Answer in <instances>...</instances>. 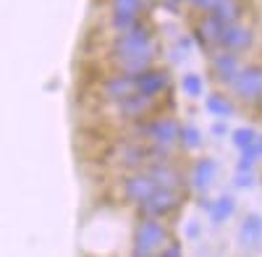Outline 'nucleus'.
<instances>
[{"mask_svg":"<svg viewBox=\"0 0 262 257\" xmlns=\"http://www.w3.org/2000/svg\"><path fill=\"white\" fill-rule=\"evenodd\" d=\"M257 128L254 126H238V128H233L231 132V142H233V147L236 149H244V147H249L254 139H257Z\"/></svg>","mask_w":262,"mask_h":257,"instance_id":"obj_22","label":"nucleus"},{"mask_svg":"<svg viewBox=\"0 0 262 257\" xmlns=\"http://www.w3.org/2000/svg\"><path fill=\"white\" fill-rule=\"evenodd\" d=\"M205 111L215 118H233L236 113V105L231 102V97L221 95V92H212L205 97Z\"/></svg>","mask_w":262,"mask_h":257,"instance_id":"obj_19","label":"nucleus"},{"mask_svg":"<svg viewBox=\"0 0 262 257\" xmlns=\"http://www.w3.org/2000/svg\"><path fill=\"white\" fill-rule=\"evenodd\" d=\"M144 8H147L144 0H111V8H107V27L113 32H123L126 27H131L144 13Z\"/></svg>","mask_w":262,"mask_h":257,"instance_id":"obj_9","label":"nucleus"},{"mask_svg":"<svg viewBox=\"0 0 262 257\" xmlns=\"http://www.w3.org/2000/svg\"><path fill=\"white\" fill-rule=\"evenodd\" d=\"M170 87H173V79H170V71H168V69L149 66V69H144L142 74L134 76V90L142 92V95H149V97H158V100H160Z\"/></svg>","mask_w":262,"mask_h":257,"instance_id":"obj_10","label":"nucleus"},{"mask_svg":"<svg viewBox=\"0 0 262 257\" xmlns=\"http://www.w3.org/2000/svg\"><path fill=\"white\" fill-rule=\"evenodd\" d=\"M254 108H257V111H259V113H262V100H259V102H257V105H254Z\"/></svg>","mask_w":262,"mask_h":257,"instance_id":"obj_31","label":"nucleus"},{"mask_svg":"<svg viewBox=\"0 0 262 257\" xmlns=\"http://www.w3.org/2000/svg\"><path fill=\"white\" fill-rule=\"evenodd\" d=\"M144 3H147V6H149V3H158V0H144Z\"/></svg>","mask_w":262,"mask_h":257,"instance_id":"obj_32","label":"nucleus"},{"mask_svg":"<svg viewBox=\"0 0 262 257\" xmlns=\"http://www.w3.org/2000/svg\"><path fill=\"white\" fill-rule=\"evenodd\" d=\"M181 3H186V0H165V8H170V11H179V6Z\"/></svg>","mask_w":262,"mask_h":257,"instance_id":"obj_28","label":"nucleus"},{"mask_svg":"<svg viewBox=\"0 0 262 257\" xmlns=\"http://www.w3.org/2000/svg\"><path fill=\"white\" fill-rule=\"evenodd\" d=\"M168 239H170V228L168 223H163V218H137L134 233H131V254L152 257L165 247Z\"/></svg>","mask_w":262,"mask_h":257,"instance_id":"obj_2","label":"nucleus"},{"mask_svg":"<svg viewBox=\"0 0 262 257\" xmlns=\"http://www.w3.org/2000/svg\"><path fill=\"white\" fill-rule=\"evenodd\" d=\"M152 189H155V184H152V179L144 174V168H137V170H128V174L121 179L118 195L126 205H137L149 195Z\"/></svg>","mask_w":262,"mask_h":257,"instance_id":"obj_11","label":"nucleus"},{"mask_svg":"<svg viewBox=\"0 0 262 257\" xmlns=\"http://www.w3.org/2000/svg\"><path fill=\"white\" fill-rule=\"evenodd\" d=\"M107 55H111V63L128 60V58H147L155 63L160 58V42L155 37L152 24L144 16H139L131 27H126L123 32H116V37L107 45Z\"/></svg>","mask_w":262,"mask_h":257,"instance_id":"obj_1","label":"nucleus"},{"mask_svg":"<svg viewBox=\"0 0 262 257\" xmlns=\"http://www.w3.org/2000/svg\"><path fill=\"white\" fill-rule=\"evenodd\" d=\"M144 174L152 179V184L155 186H163V189H189L186 184V174L179 168V165H173L170 163H147L144 165Z\"/></svg>","mask_w":262,"mask_h":257,"instance_id":"obj_12","label":"nucleus"},{"mask_svg":"<svg viewBox=\"0 0 262 257\" xmlns=\"http://www.w3.org/2000/svg\"><path fill=\"white\" fill-rule=\"evenodd\" d=\"M221 29H223V24H217L210 13H205L200 21H196V27H194L196 45H200L202 50H207V53L215 50L217 48V37H221Z\"/></svg>","mask_w":262,"mask_h":257,"instance_id":"obj_15","label":"nucleus"},{"mask_svg":"<svg viewBox=\"0 0 262 257\" xmlns=\"http://www.w3.org/2000/svg\"><path fill=\"white\" fill-rule=\"evenodd\" d=\"M202 142L205 139H202L200 126H194V123L181 126V132H179V147H184V149H200Z\"/></svg>","mask_w":262,"mask_h":257,"instance_id":"obj_20","label":"nucleus"},{"mask_svg":"<svg viewBox=\"0 0 262 257\" xmlns=\"http://www.w3.org/2000/svg\"><path fill=\"white\" fill-rule=\"evenodd\" d=\"M184 189H163V186H155L149 195L134 205L137 210V218H168L173 212H179L184 207Z\"/></svg>","mask_w":262,"mask_h":257,"instance_id":"obj_4","label":"nucleus"},{"mask_svg":"<svg viewBox=\"0 0 262 257\" xmlns=\"http://www.w3.org/2000/svg\"><path fill=\"white\" fill-rule=\"evenodd\" d=\"M210 132H212V137H226V134H231V128H228L226 121H215L210 126Z\"/></svg>","mask_w":262,"mask_h":257,"instance_id":"obj_27","label":"nucleus"},{"mask_svg":"<svg viewBox=\"0 0 262 257\" xmlns=\"http://www.w3.org/2000/svg\"><path fill=\"white\" fill-rule=\"evenodd\" d=\"M207 13L217 24H231V21L244 18V0H217Z\"/></svg>","mask_w":262,"mask_h":257,"instance_id":"obj_17","label":"nucleus"},{"mask_svg":"<svg viewBox=\"0 0 262 257\" xmlns=\"http://www.w3.org/2000/svg\"><path fill=\"white\" fill-rule=\"evenodd\" d=\"M184 237H186L189 242H200V239H202V226L196 223V221H186V223H184Z\"/></svg>","mask_w":262,"mask_h":257,"instance_id":"obj_24","label":"nucleus"},{"mask_svg":"<svg viewBox=\"0 0 262 257\" xmlns=\"http://www.w3.org/2000/svg\"><path fill=\"white\" fill-rule=\"evenodd\" d=\"M254 184H257L254 170H238L236 168V174H233V186L236 189H252Z\"/></svg>","mask_w":262,"mask_h":257,"instance_id":"obj_23","label":"nucleus"},{"mask_svg":"<svg viewBox=\"0 0 262 257\" xmlns=\"http://www.w3.org/2000/svg\"><path fill=\"white\" fill-rule=\"evenodd\" d=\"M186 3L194 8V11H200V13H207L215 3H217V0H186Z\"/></svg>","mask_w":262,"mask_h":257,"instance_id":"obj_26","label":"nucleus"},{"mask_svg":"<svg viewBox=\"0 0 262 257\" xmlns=\"http://www.w3.org/2000/svg\"><path fill=\"white\" fill-rule=\"evenodd\" d=\"M207 69H210V76H212L215 84L228 87V84L236 79L238 69H242V55L231 53V50H223V48H215V50H210Z\"/></svg>","mask_w":262,"mask_h":257,"instance_id":"obj_8","label":"nucleus"},{"mask_svg":"<svg viewBox=\"0 0 262 257\" xmlns=\"http://www.w3.org/2000/svg\"><path fill=\"white\" fill-rule=\"evenodd\" d=\"M179 132L181 123L173 116H158V118H144L131 126V137L137 142H152V144H168L179 147Z\"/></svg>","mask_w":262,"mask_h":257,"instance_id":"obj_3","label":"nucleus"},{"mask_svg":"<svg viewBox=\"0 0 262 257\" xmlns=\"http://www.w3.org/2000/svg\"><path fill=\"white\" fill-rule=\"evenodd\" d=\"M131 92H134V76L121 74V71L107 74L97 84V95H100L102 102H116V100H121V97H126Z\"/></svg>","mask_w":262,"mask_h":257,"instance_id":"obj_13","label":"nucleus"},{"mask_svg":"<svg viewBox=\"0 0 262 257\" xmlns=\"http://www.w3.org/2000/svg\"><path fill=\"white\" fill-rule=\"evenodd\" d=\"M111 105V111L121 118V121H128V123H137V121H144L147 116H152L158 111L160 100L158 97H149V95H142V92H131L116 102H107Z\"/></svg>","mask_w":262,"mask_h":257,"instance_id":"obj_6","label":"nucleus"},{"mask_svg":"<svg viewBox=\"0 0 262 257\" xmlns=\"http://www.w3.org/2000/svg\"><path fill=\"white\" fill-rule=\"evenodd\" d=\"M210 205H212V200H207V197H200V200H196V207H202V210H210Z\"/></svg>","mask_w":262,"mask_h":257,"instance_id":"obj_29","label":"nucleus"},{"mask_svg":"<svg viewBox=\"0 0 262 257\" xmlns=\"http://www.w3.org/2000/svg\"><path fill=\"white\" fill-rule=\"evenodd\" d=\"M179 87H181V92H184L186 97H191V100H196V97L205 95V81H202L200 74H186V76H181Z\"/></svg>","mask_w":262,"mask_h":257,"instance_id":"obj_21","label":"nucleus"},{"mask_svg":"<svg viewBox=\"0 0 262 257\" xmlns=\"http://www.w3.org/2000/svg\"><path fill=\"white\" fill-rule=\"evenodd\" d=\"M210 223L212 226H223L226 221H231L233 218V212H236V200L231 197V195H221L217 200H212V205H210Z\"/></svg>","mask_w":262,"mask_h":257,"instance_id":"obj_18","label":"nucleus"},{"mask_svg":"<svg viewBox=\"0 0 262 257\" xmlns=\"http://www.w3.org/2000/svg\"><path fill=\"white\" fill-rule=\"evenodd\" d=\"M252 45H254V29L247 24L244 18L231 21V24H223L221 37H217V48L244 55V53L252 50Z\"/></svg>","mask_w":262,"mask_h":257,"instance_id":"obj_7","label":"nucleus"},{"mask_svg":"<svg viewBox=\"0 0 262 257\" xmlns=\"http://www.w3.org/2000/svg\"><path fill=\"white\" fill-rule=\"evenodd\" d=\"M238 244L249 247V249H257L262 244V216L249 212L242 221V226H238Z\"/></svg>","mask_w":262,"mask_h":257,"instance_id":"obj_16","label":"nucleus"},{"mask_svg":"<svg viewBox=\"0 0 262 257\" xmlns=\"http://www.w3.org/2000/svg\"><path fill=\"white\" fill-rule=\"evenodd\" d=\"M215 176H217V163H215V158H200V160H194L189 176H186V184H189V189L205 195V191L212 186Z\"/></svg>","mask_w":262,"mask_h":257,"instance_id":"obj_14","label":"nucleus"},{"mask_svg":"<svg viewBox=\"0 0 262 257\" xmlns=\"http://www.w3.org/2000/svg\"><path fill=\"white\" fill-rule=\"evenodd\" d=\"M254 149H257V155H259V160H262V134H257V139H254Z\"/></svg>","mask_w":262,"mask_h":257,"instance_id":"obj_30","label":"nucleus"},{"mask_svg":"<svg viewBox=\"0 0 262 257\" xmlns=\"http://www.w3.org/2000/svg\"><path fill=\"white\" fill-rule=\"evenodd\" d=\"M228 90L238 102L257 105L262 100V66H257V63L242 66L238 74H236V79L228 84Z\"/></svg>","mask_w":262,"mask_h":257,"instance_id":"obj_5","label":"nucleus"},{"mask_svg":"<svg viewBox=\"0 0 262 257\" xmlns=\"http://www.w3.org/2000/svg\"><path fill=\"white\" fill-rule=\"evenodd\" d=\"M158 254H160V257H181V254H184V247H181L179 242H170V239H168L165 247H163Z\"/></svg>","mask_w":262,"mask_h":257,"instance_id":"obj_25","label":"nucleus"}]
</instances>
